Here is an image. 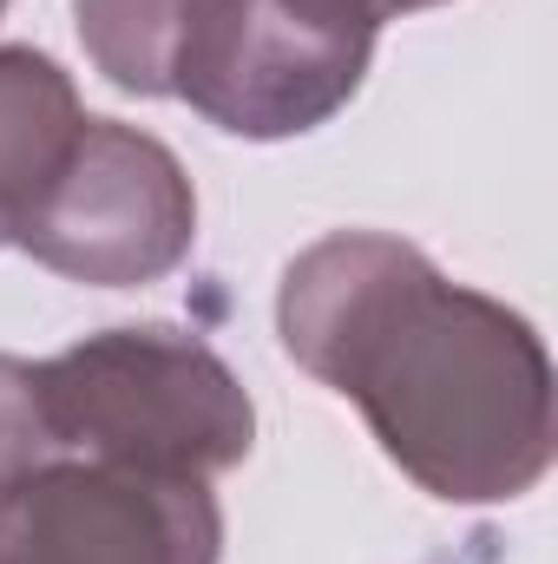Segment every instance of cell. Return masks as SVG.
<instances>
[{"label":"cell","instance_id":"9c48e42d","mask_svg":"<svg viewBox=\"0 0 558 564\" xmlns=\"http://www.w3.org/2000/svg\"><path fill=\"white\" fill-rule=\"evenodd\" d=\"M335 7H348L355 20L382 26V20H401V13H420V7H447V0H335Z\"/></svg>","mask_w":558,"mask_h":564},{"label":"cell","instance_id":"277c9868","mask_svg":"<svg viewBox=\"0 0 558 564\" xmlns=\"http://www.w3.org/2000/svg\"><path fill=\"white\" fill-rule=\"evenodd\" d=\"M197 237V191L171 144L139 126L86 119L73 158L20 224V250L66 282L139 289L171 276Z\"/></svg>","mask_w":558,"mask_h":564},{"label":"cell","instance_id":"3957f363","mask_svg":"<svg viewBox=\"0 0 558 564\" xmlns=\"http://www.w3.org/2000/svg\"><path fill=\"white\" fill-rule=\"evenodd\" d=\"M375 33L335 0H204L171 99L230 139H302L362 93Z\"/></svg>","mask_w":558,"mask_h":564},{"label":"cell","instance_id":"6da1fadb","mask_svg":"<svg viewBox=\"0 0 558 564\" xmlns=\"http://www.w3.org/2000/svg\"><path fill=\"white\" fill-rule=\"evenodd\" d=\"M296 368L362 408L382 453L447 506L526 499L552 473V361L539 328L447 282L415 243L335 230L277 289Z\"/></svg>","mask_w":558,"mask_h":564},{"label":"cell","instance_id":"7a4b0ae2","mask_svg":"<svg viewBox=\"0 0 558 564\" xmlns=\"http://www.w3.org/2000/svg\"><path fill=\"white\" fill-rule=\"evenodd\" d=\"M40 401L66 459L164 479H217L257 440V408L230 361L171 322L106 328L40 361Z\"/></svg>","mask_w":558,"mask_h":564},{"label":"cell","instance_id":"ba28073f","mask_svg":"<svg viewBox=\"0 0 558 564\" xmlns=\"http://www.w3.org/2000/svg\"><path fill=\"white\" fill-rule=\"evenodd\" d=\"M53 459H66V446H60L46 401H40V361L0 355V506L26 479H40Z\"/></svg>","mask_w":558,"mask_h":564},{"label":"cell","instance_id":"8992f818","mask_svg":"<svg viewBox=\"0 0 558 564\" xmlns=\"http://www.w3.org/2000/svg\"><path fill=\"white\" fill-rule=\"evenodd\" d=\"M79 93L60 59L33 46H0V243L20 237L26 210L46 197L79 144Z\"/></svg>","mask_w":558,"mask_h":564},{"label":"cell","instance_id":"5b68a950","mask_svg":"<svg viewBox=\"0 0 558 564\" xmlns=\"http://www.w3.org/2000/svg\"><path fill=\"white\" fill-rule=\"evenodd\" d=\"M224 512L204 479L53 459L0 506V564H217Z\"/></svg>","mask_w":558,"mask_h":564},{"label":"cell","instance_id":"52a82bcc","mask_svg":"<svg viewBox=\"0 0 558 564\" xmlns=\"http://www.w3.org/2000/svg\"><path fill=\"white\" fill-rule=\"evenodd\" d=\"M197 7L204 0H73L86 59L139 99H171V73Z\"/></svg>","mask_w":558,"mask_h":564},{"label":"cell","instance_id":"30bf717a","mask_svg":"<svg viewBox=\"0 0 558 564\" xmlns=\"http://www.w3.org/2000/svg\"><path fill=\"white\" fill-rule=\"evenodd\" d=\"M7 7H13V0H0V13H7Z\"/></svg>","mask_w":558,"mask_h":564}]
</instances>
